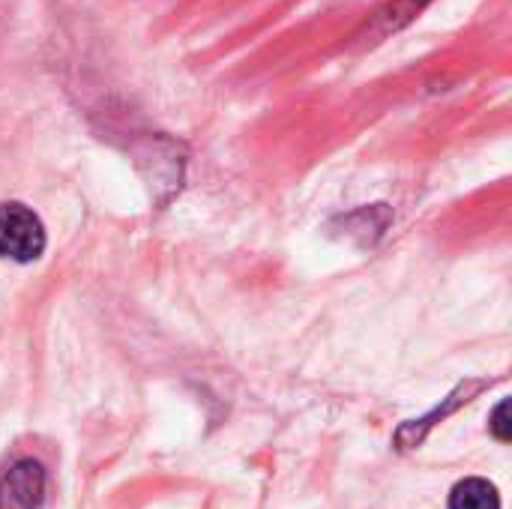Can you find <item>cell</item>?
<instances>
[{"mask_svg": "<svg viewBox=\"0 0 512 509\" xmlns=\"http://www.w3.org/2000/svg\"><path fill=\"white\" fill-rule=\"evenodd\" d=\"M48 474L36 459H18L0 474V509H39L45 501Z\"/></svg>", "mask_w": 512, "mask_h": 509, "instance_id": "2", "label": "cell"}, {"mask_svg": "<svg viewBox=\"0 0 512 509\" xmlns=\"http://www.w3.org/2000/svg\"><path fill=\"white\" fill-rule=\"evenodd\" d=\"M426 3H429V0H393L390 6H384V9L372 18V24H366V33L372 30V36H387V33H393V30L411 24L414 15H417Z\"/></svg>", "mask_w": 512, "mask_h": 509, "instance_id": "5", "label": "cell"}, {"mask_svg": "<svg viewBox=\"0 0 512 509\" xmlns=\"http://www.w3.org/2000/svg\"><path fill=\"white\" fill-rule=\"evenodd\" d=\"M45 252V225L42 219L18 204H0V258L15 264H30Z\"/></svg>", "mask_w": 512, "mask_h": 509, "instance_id": "1", "label": "cell"}, {"mask_svg": "<svg viewBox=\"0 0 512 509\" xmlns=\"http://www.w3.org/2000/svg\"><path fill=\"white\" fill-rule=\"evenodd\" d=\"M447 509H501V495L489 480L468 477L453 486Z\"/></svg>", "mask_w": 512, "mask_h": 509, "instance_id": "4", "label": "cell"}, {"mask_svg": "<svg viewBox=\"0 0 512 509\" xmlns=\"http://www.w3.org/2000/svg\"><path fill=\"white\" fill-rule=\"evenodd\" d=\"M489 384L486 381H462L438 408H432L426 417H420V420H408V423H402L399 426V432H396V447L399 450H414V447H420L426 438H429V432L441 423V420H447L450 414H456L462 405H468V402H474L483 390H486Z\"/></svg>", "mask_w": 512, "mask_h": 509, "instance_id": "3", "label": "cell"}, {"mask_svg": "<svg viewBox=\"0 0 512 509\" xmlns=\"http://www.w3.org/2000/svg\"><path fill=\"white\" fill-rule=\"evenodd\" d=\"M489 432L501 441V444H510L512 438V423H510V402L504 399L495 414H492V423H489Z\"/></svg>", "mask_w": 512, "mask_h": 509, "instance_id": "6", "label": "cell"}]
</instances>
